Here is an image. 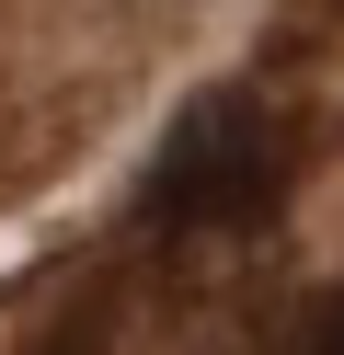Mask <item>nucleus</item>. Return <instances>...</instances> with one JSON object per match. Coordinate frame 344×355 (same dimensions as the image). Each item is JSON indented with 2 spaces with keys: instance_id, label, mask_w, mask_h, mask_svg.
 <instances>
[{
  "instance_id": "f257e3e1",
  "label": "nucleus",
  "mask_w": 344,
  "mask_h": 355,
  "mask_svg": "<svg viewBox=\"0 0 344 355\" xmlns=\"http://www.w3.org/2000/svg\"><path fill=\"white\" fill-rule=\"evenodd\" d=\"M287 184V138L252 92H206L195 115L172 126V149L149 161V218L161 230H241V218L275 207Z\"/></svg>"
},
{
  "instance_id": "f03ea898",
  "label": "nucleus",
  "mask_w": 344,
  "mask_h": 355,
  "mask_svg": "<svg viewBox=\"0 0 344 355\" xmlns=\"http://www.w3.org/2000/svg\"><path fill=\"white\" fill-rule=\"evenodd\" d=\"M298 355H344V298H321V309H310V344H298Z\"/></svg>"
}]
</instances>
